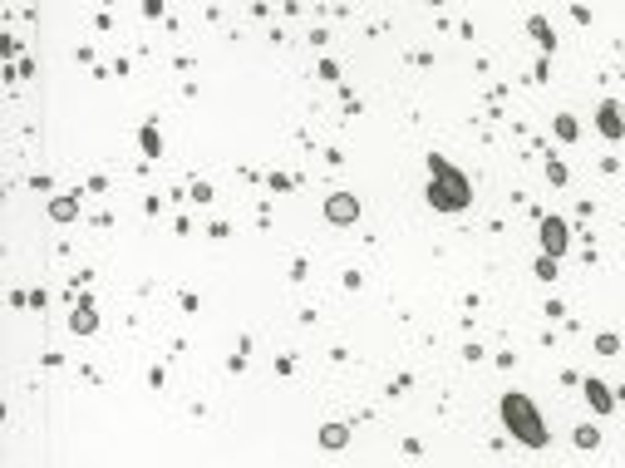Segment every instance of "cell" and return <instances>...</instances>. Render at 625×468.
<instances>
[{"label":"cell","instance_id":"cell-5","mask_svg":"<svg viewBox=\"0 0 625 468\" xmlns=\"http://www.w3.org/2000/svg\"><path fill=\"white\" fill-rule=\"evenodd\" d=\"M325 217H330V222H355V217H360V202H355L350 192H335V197L325 202Z\"/></svg>","mask_w":625,"mask_h":468},{"label":"cell","instance_id":"cell-10","mask_svg":"<svg viewBox=\"0 0 625 468\" xmlns=\"http://www.w3.org/2000/svg\"><path fill=\"white\" fill-rule=\"evenodd\" d=\"M49 212H54V217H74V197H54Z\"/></svg>","mask_w":625,"mask_h":468},{"label":"cell","instance_id":"cell-4","mask_svg":"<svg viewBox=\"0 0 625 468\" xmlns=\"http://www.w3.org/2000/svg\"><path fill=\"white\" fill-rule=\"evenodd\" d=\"M542 251L551 256V262L566 251V222L561 217H542Z\"/></svg>","mask_w":625,"mask_h":468},{"label":"cell","instance_id":"cell-6","mask_svg":"<svg viewBox=\"0 0 625 468\" xmlns=\"http://www.w3.org/2000/svg\"><path fill=\"white\" fill-rule=\"evenodd\" d=\"M586 399H591V409H601V414H610V409H615V394H610L601 380H586Z\"/></svg>","mask_w":625,"mask_h":468},{"label":"cell","instance_id":"cell-2","mask_svg":"<svg viewBox=\"0 0 625 468\" xmlns=\"http://www.w3.org/2000/svg\"><path fill=\"white\" fill-rule=\"evenodd\" d=\"M502 429H512V439L517 444H527V449H547V419H542V409L522 394V390H512V394H502Z\"/></svg>","mask_w":625,"mask_h":468},{"label":"cell","instance_id":"cell-12","mask_svg":"<svg viewBox=\"0 0 625 468\" xmlns=\"http://www.w3.org/2000/svg\"><path fill=\"white\" fill-rule=\"evenodd\" d=\"M537 276H542V281H556V262H551V256H542V262H537Z\"/></svg>","mask_w":625,"mask_h":468},{"label":"cell","instance_id":"cell-13","mask_svg":"<svg viewBox=\"0 0 625 468\" xmlns=\"http://www.w3.org/2000/svg\"><path fill=\"white\" fill-rule=\"evenodd\" d=\"M74 331H94V310H89V306H84L79 316H74Z\"/></svg>","mask_w":625,"mask_h":468},{"label":"cell","instance_id":"cell-11","mask_svg":"<svg viewBox=\"0 0 625 468\" xmlns=\"http://www.w3.org/2000/svg\"><path fill=\"white\" fill-rule=\"evenodd\" d=\"M596 444H601L596 429H576V449H596Z\"/></svg>","mask_w":625,"mask_h":468},{"label":"cell","instance_id":"cell-1","mask_svg":"<svg viewBox=\"0 0 625 468\" xmlns=\"http://www.w3.org/2000/svg\"><path fill=\"white\" fill-rule=\"evenodd\" d=\"M428 173H433V183L424 187V197H428L433 212H463L473 202V183L463 178V168H453L443 153H428Z\"/></svg>","mask_w":625,"mask_h":468},{"label":"cell","instance_id":"cell-7","mask_svg":"<svg viewBox=\"0 0 625 468\" xmlns=\"http://www.w3.org/2000/svg\"><path fill=\"white\" fill-rule=\"evenodd\" d=\"M345 439H350L345 424H325V429H320V444H325V449H345Z\"/></svg>","mask_w":625,"mask_h":468},{"label":"cell","instance_id":"cell-9","mask_svg":"<svg viewBox=\"0 0 625 468\" xmlns=\"http://www.w3.org/2000/svg\"><path fill=\"white\" fill-rule=\"evenodd\" d=\"M532 35L542 40V49H551V44H556V35H551V25H547V20H532Z\"/></svg>","mask_w":625,"mask_h":468},{"label":"cell","instance_id":"cell-8","mask_svg":"<svg viewBox=\"0 0 625 468\" xmlns=\"http://www.w3.org/2000/svg\"><path fill=\"white\" fill-rule=\"evenodd\" d=\"M556 138H561V143H572V138H576V119H572V114H561V119H556Z\"/></svg>","mask_w":625,"mask_h":468},{"label":"cell","instance_id":"cell-3","mask_svg":"<svg viewBox=\"0 0 625 468\" xmlns=\"http://www.w3.org/2000/svg\"><path fill=\"white\" fill-rule=\"evenodd\" d=\"M596 128H601V138H610V143L625 133V114H620V103H615V99H606L601 109H596Z\"/></svg>","mask_w":625,"mask_h":468}]
</instances>
